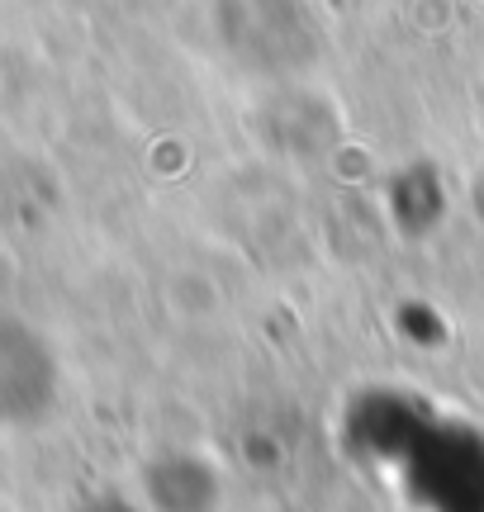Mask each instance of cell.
I'll return each mask as SVG.
<instances>
[{"mask_svg": "<svg viewBox=\"0 0 484 512\" xmlns=\"http://www.w3.org/2000/svg\"><path fill=\"white\" fill-rule=\"evenodd\" d=\"M57 366L24 323H0V427H24L53 408Z\"/></svg>", "mask_w": 484, "mask_h": 512, "instance_id": "6da1fadb", "label": "cell"}, {"mask_svg": "<svg viewBox=\"0 0 484 512\" xmlns=\"http://www.w3.org/2000/svg\"><path fill=\"white\" fill-rule=\"evenodd\" d=\"M105 512H110V508H105ZM114 512H119V508H114Z\"/></svg>", "mask_w": 484, "mask_h": 512, "instance_id": "7a4b0ae2", "label": "cell"}]
</instances>
